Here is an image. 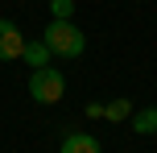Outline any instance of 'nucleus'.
<instances>
[{
  "label": "nucleus",
  "instance_id": "f257e3e1",
  "mask_svg": "<svg viewBox=\"0 0 157 153\" xmlns=\"http://www.w3.org/2000/svg\"><path fill=\"white\" fill-rule=\"evenodd\" d=\"M41 41L50 46L54 58H78L87 50V37H83V29L75 21H50L46 33H41Z\"/></svg>",
  "mask_w": 157,
  "mask_h": 153
},
{
  "label": "nucleus",
  "instance_id": "f03ea898",
  "mask_svg": "<svg viewBox=\"0 0 157 153\" xmlns=\"http://www.w3.org/2000/svg\"><path fill=\"white\" fill-rule=\"evenodd\" d=\"M29 95L33 104H58V99L66 95V75L58 71V66H37V71H29Z\"/></svg>",
  "mask_w": 157,
  "mask_h": 153
},
{
  "label": "nucleus",
  "instance_id": "7ed1b4c3",
  "mask_svg": "<svg viewBox=\"0 0 157 153\" xmlns=\"http://www.w3.org/2000/svg\"><path fill=\"white\" fill-rule=\"evenodd\" d=\"M25 54V33L17 29V21L0 17V62H17Z\"/></svg>",
  "mask_w": 157,
  "mask_h": 153
},
{
  "label": "nucleus",
  "instance_id": "20e7f679",
  "mask_svg": "<svg viewBox=\"0 0 157 153\" xmlns=\"http://www.w3.org/2000/svg\"><path fill=\"white\" fill-rule=\"evenodd\" d=\"M50 58H54V54H50V46H46V41H25V54H21V62L25 66H33V71H37V66H50Z\"/></svg>",
  "mask_w": 157,
  "mask_h": 153
},
{
  "label": "nucleus",
  "instance_id": "39448f33",
  "mask_svg": "<svg viewBox=\"0 0 157 153\" xmlns=\"http://www.w3.org/2000/svg\"><path fill=\"white\" fill-rule=\"evenodd\" d=\"M58 153H99V141H95L91 132H71Z\"/></svg>",
  "mask_w": 157,
  "mask_h": 153
},
{
  "label": "nucleus",
  "instance_id": "423d86ee",
  "mask_svg": "<svg viewBox=\"0 0 157 153\" xmlns=\"http://www.w3.org/2000/svg\"><path fill=\"white\" fill-rule=\"evenodd\" d=\"M128 120H132V132L149 137V132H157V108H141V112H132Z\"/></svg>",
  "mask_w": 157,
  "mask_h": 153
},
{
  "label": "nucleus",
  "instance_id": "0eeeda50",
  "mask_svg": "<svg viewBox=\"0 0 157 153\" xmlns=\"http://www.w3.org/2000/svg\"><path fill=\"white\" fill-rule=\"evenodd\" d=\"M132 116V99H112L103 104V120H128Z\"/></svg>",
  "mask_w": 157,
  "mask_h": 153
},
{
  "label": "nucleus",
  "instance_id": "6e6552de",
  "mask_svg": "<svg viewBox=\"0 0 157 153\" xmlns=\"http://www.w3.org/2000/svg\"><path fill=\"white\" fill-rule=\"evenodd\" d=\"M50 13H54V21H71L75 17V0H50Z\"/></svg>",
  "mask_w": 157,
  "mask_h": 153
}]
</instances>
